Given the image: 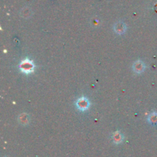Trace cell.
Wrapping results in <instances>:
<instances>
[{"mask_svg":"<svg viewBox=\"0 0 157 157\" xmlns=\"http://www.w3.org/2000/svg\"><path fill=\"white\" fill-rule=\"evenodd\" d=\"M75 107L79 111L85 112L90 107V102L88 98L85 96H82L78 98L75 101Z\"/></svg>","mask_w":157,"mask_h":157,"instance_id":"obj_2","label":"cell"},{"mask_svg":"<svg viewBox=\"0 0 157 157\" xmlns=\"http://www.w3.org/2000/svg\"><path fill=\"white\" fill-rule=\"evenodd\" d=\"M30 121H31L30 115L25 113H21V114H20L18 117V123L23 126L28 125V124L30 123Z\"/></svg>","mask_w":157,"mask_h":157,"instance_id":"obj_6","label":"cell"},{"mask_svg":"<svg viewBox=\"0 0 157 157\" xmlns=\"http://www.w3.org/2000/svg\"><path fill=\"white\" fill-rule=\"evenodd\" d=\"M113 29L115 34L118 35H122L125 34L127 31V25L124 21H118L117 22L113 25Z\"/></svg>","mask_w":157,"mask_h":157,"instance_id":"obj_4","label":"cell"},{"mask_svg":"<svg viewBox=\"0 0 157 157\" xmlns=\"http://www.w3.org/2000/svg\"><path fill=\"white\" fill-rule=\"evenodd\" d=\"M147 66L146 64L142 61V60H136L134 61L132 65V69H133V72L136 75H141L145 71Z\"/></svg>","mask_w":157,"mask_h":157,"instance_id":"obj_3","label":"cell"},{"mask_svg":"<svg viewBox=\"0 0 157 157\" xmlns=\"http://www.w3.org/2000/svg\"><path fill=\"white\" fill-rule=\"evenodd\" d=\"M111 139L113 144H116V145H118V144H121L124 142V135L120 130H117V131H115L112 134Z\"/></svg>","mask_w":157,"mask_h":157,"instance_id":"obj_5","label":"cell"},{"mask_svg":"<svg viewBox=\"0 0 157 157\" xmlns=\"http://www.w3.org/2000/svg\"><path fill=\"white\" fill-rule=\"evenodd\" d=\"M32 14H33V12H32V9L28 7V6L22 8L21 9V11H20V15L24 18H31L32 16Z\"/></svg>","mask_w":157,"mask_h":157,"instance_id":"obj_7","label":"cell"},{"mask_svg":"<svg viewBox=\"0 0 157 157\" xmlns=\"http://www.w3.org/2000/svg\"><path fill=\"white\" fill-rule=\"evenodd\" d=\"M147 121L151 125H157V112L153 111L151 113H150L147 117Z\"/></svg>","mask_w":157,"mask_h":157,"instance_id":"obj_8","label":"cell"},{"mask_svg":"<svg viewBox=\"0 0 157 157\" xmlns=\"http://www.w3.org/2000/svg\"><path fill=\"white\" fill-rule=\"evenodd\" d=\"M18 68L23 74L29 75L34 73L35 70V64L32 60L27 58L21 61L18 65Z\"/></svg>","mask_w":157,"mask_h":157,"instance_id":"obj_1","label":"cell"}]
</instances>
